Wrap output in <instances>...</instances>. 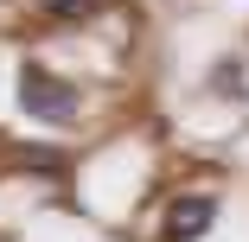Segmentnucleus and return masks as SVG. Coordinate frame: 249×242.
<instances>
[{"mask_svg":"<svg viewBox=\"0 0 249 242\" xmlns=\"http://www.w3.org/2000/svg\"><path fill=\"white\" fill-rule=\"evenodd\" d=\"M89 13H103V0H45V19H64V26L89 19Z\"/></svg>","mask_w":249,"mask_h":242,"instance_id":"nucleus-3","label":"nucleus"},{"mask_svg":"<svg viewBox=\"0 0 249 242\" xmlns=\"http://www.w3.org/2000/svg\"><path fill=\"white\" fill-rule=\"evenodd\" d=\"M211 217H217L211 198H179L173 217H166V236H173V242H192V236H205V229H211Z\"/></svg>","mask_w":249,"mask_h":242,"instance_id":"nucleus-2","label":"nucleus"},{"mask_svg":"<svg viewBox=\"0 0 249 242\" xmlns=\"http://www.w3.org/2000/svg\"><path fill=\"white\" fill-rule=\"evenodd\" d=\"M19 102H26V115H38V121H77V89L64 83V77H52L45 64H26L19 70Z\"/></svg>","mask_w":249,"mask_h":242,"instance_id":"nucleus-1","label":"nucleus"}]
</instances>
